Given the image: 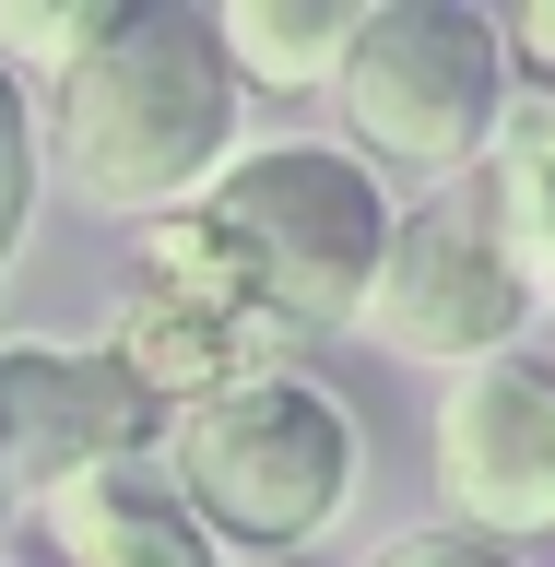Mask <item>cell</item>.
Wrapping results in <instances>:
<instances>
[{
	"mask_svg": "<svg viewBox=\"0 0 555 567\" xmlns=\"http://www.w3.org/2000/svg\"><path fill=\"white\" fill-rule=\"evenodd\" d=\"M237 118H248V83L213 48V12L119 0L106 35L48 83V142L35 154H60L71 202L154 225V213L202 202L237 166Z\"/></svg>",
	"mask_w": 555,
	"mask_h": 567,
	"instance_id": "cell-1",
	"label": "cell"
},
{
	"mask_svg": "<svg viewBox=\"0 0 555 567\" xmlns=\"http://www.w3.org/2000/svg\"><path fill=\"white\" fill-rule=\"evenodd\" d=\"M177 508L213 532V556H308L331 544V520L354 508V473H367V437L319 379L273 367V379H237L166 414V461Z\"/></svg>",
	"mask_w": 555,
	"mask_h": 567,
	"instance_id": "cell-2",
	"label": "cell"
},
{
	"mask_svg": "<svg viewBox=\"0 0 555 567\" xmlns=\"http://www.w3.org/2000/svg\"><path fill=\"white\" fill-rule=\"evenodd\" d=\"M496 106H508V48L473 0H367L331 60V118L367 177H473Z\"/></svg>",
	"mask_w": 555,
	"mask_h": 567,
	"instance_id": "cell-3",
	"label": "cell"
},
{
	"mask_svg": "<svg viewBox=\"0 0 555 567\" xmlns=\"http://www.w3.org/2000/svg\"><path fill=\"white\" fill-rule=\"evenodd\" d=\"M202 213L237 237L284 343L354 331L367 284H379V248H390V189L343 142H237V166L202 189Z\"/></svg>",
	"mask_w": 555,
	"mask_h": 567,
	"instance_id": "cell-4",
	"label": "cell"
},
{
	"mask_svg": "<svg viewBox=\"0 0 555 567\" xmlns=\"http://www.w3.org/2000/svg\"><path fill=\"white\" fill-rule=\"evenodd\" d=\"M354 331L379 354H402V367H496V354H521L532 331V296L521 272L485 248V225L450 202L425 213H390V248H379V284H367V308H354Z\"/></svg>",
	"mask_w": 555,
	"mask_h": 567,
	"instance_id": "cell-5",
	"label": "cell"
},
{
	"mask_svg": "<svg viewBox=\"0 0 555 567\" xmlns=\"http://www.w3.org/2000/svg\"><path fill=\"white\" fill-rule=\"evenodd\" d=\"M438 496H450V532L473 544H544L555 532V367L532 354H496V367H461L438 390Z\"/></svg>",
	"mask_w": 555,
	"mask_h": 567,
	"instance_id": "cell-6",
	"label": "cell"
},
{
	"mask_svg": "<svg viewBox=\"0 0 555 567\" xmlns=\"http://www.w3.org/2000/svg\"><path fill=\"white\" fill-rule=\"evenodd\" d=\"M154 402H142L95 343H0V496H71L106 461L154 450Z\"/></svg>",
	"mask_w": 555,
	"mask_h": 567,
	"instance_id": "cell-7",
	"label": "cell"
},
{
	"mask_svg": "<svg viewBox=\"0 0 555 567\" xmlns=\"http://www.w3.org/2000/svg\"><path fill=\"white\" fill-rule=\"evenodd\" d=\"M461 213L485 225V248L521 272L532 308H544L555 296V95L544 83H508L485 154H473V177H461Z\"/></svg>",
	"mask_w": 555,
	"mask_h": 567,
	"instance_id": "cell-8",
	"label": "cell"
},
{
	"mask_svg": "<svg viewBox=\"0 0 555 567\" xmlns=\"http://www.w3.org/2000/svg\"><path fill=\"white\" fill-rule=\"evenodd\" d=\"M48 544H60V567H225L154 461H106L71 496H48Z\"/></svg>",
	"mask_w": 555,
	"mask_h": 567,
	"instance_id": "cell-9",
	"label": "cell"
},
{
	"mask_svg": "<svg viewBox=\"0 0 555 567\" xmlns=\"http://www.w3.org/2000/svg\"><path fill=\"white\" fill-rule=\"evenodd\" d=\"M354 12L367 0H225L213 12V48H225V71H237L248 95H308V83H331Z\"/></svg>",
	"mask_w": 555,
	"mask_h": 567,
	"instance_id": "cell-10",
	"label": "cell"
},
{
	"mask_svg": "<svg viewBox=\"0 0 555 567\" xmlns=\"http://www.w3.org/2000/svg\"><path fill=\"white\" fill-rule=\"evenodd\" d=\"M106 12H119V0H0V71H12L24 95L60 83V71L106 35Z\"/></svg>",
	"mask_w": 555,
	"mask_h": 567,
	"instance_id": "cell-11",
	"label": "cell"
},
{
	"mask_svg": "<svg viewBox=\"0 0 555 567\" xmlns=\"http://www.w3.org/2000/svg\"><path fill=\"white\" fill-rule=\"evenodd\" d=\"M35 95L0 71V272H12V248H24V225H35Z\"/></svg>",
	"mask_w": 555,
	"mask_h": 567,
	"instance_id": "cell-12",
	"label": "cell"
},
{
	"mask_svg": "<svg viewBox=\"0 0 555 567\" xmlns=\"http://www.w3.org/2000/svg\"><path fill=\"white\" fill-rule=\"evenodd\" d=\"M354 567H532V556H508V544H473V532H450V520H414V532H390L379 556H354Z\"/></svg>",
	"mask_w": 555,
	"mask_h": 567,
	"instance_id": "cell-13",
	"label": "cell"
},
{
	"mask_svg": "<svg viewBox=\"0 0 555 567\" xmlns=\"http://www.w3.org/2000/svg\"><path fill=\"white\" fill-rule=\"evenodd\" d=\"M496 48H508V83H544L555 95V0H532L521 24H496Z\"/></svg>",
	"mask_w": 555,
	"mask_h": 567,
	"instance_id": "cell-14",
	"label": "cell"
}]
</instances>
